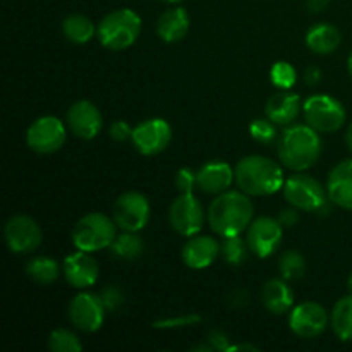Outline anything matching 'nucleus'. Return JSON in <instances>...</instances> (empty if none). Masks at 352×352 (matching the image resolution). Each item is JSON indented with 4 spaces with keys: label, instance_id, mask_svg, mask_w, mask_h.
I'll return each mask as SVG.
<instances>
[{
    "label": "nucleus",
    "instance_id": "obj_1",
    "mask_svg": "<svg viewBox=\"0 0 352 352\" xmlns=\"http://www.w3.org/2000/svg\"><path fill=\"white\" fill-rule=\"evenodd\" d=\"M275 148L278 160L285 168L292 172H305L320 160L323 143L318 131L308 124H291L278 134Z\"/></svg>",
    "mask_w": 352,
    "mask_h": 352
},
{
    "label": "nucleus",
    "instance_id": "obj_2",
    "mask_svg": "<svg viewBox=\"0 0 352 352\" xmlns=\"http://www.w3.org/2000/svg\"><path fill=\"white\" fill-rule=\"evenodd\" d=\"M254 206L246 192L229 191L217 195L210 203L206 220L210 229L220 237L241 236L253 222Z\"/></svg>",
    "mask_w": 352,
    "mask_h": 352
},
{
    "label": "nucleus",
    "instance_id": "obj_3",
    "mask_svg": "<svg viewBox=\"0 0 352 352\" xmlns=\"http://www.w3.org/2000/svg\"><path fill=\"white\" fill-rule=\"evenodd\" d=\"M284 165L263 155H248L234 167L236 186L248 196H272L284 188Z\"/></svg>",
    "mask_w": 352,
    "mask_h": 352
},
{
    "label": "nucleus",
    "instance_id": "obj_4",
    "mask_svg": "<svg viewBox=\"0 0 352 352\" xmlns=\"http://www.w3.org/2000/svg\"><path fill=\"white\" fill-rule=\"evenodd\" d=\"M282 192H284L285 201L291 206L320 217L330 215L332 206H336L329 198L327 186H323L318 179L302 174V172L292 174L291 177L285 179Z\"/></svg>",
    "mask_w": 352,
    "mask_h": 352
},
{
    "label": "nucleus",
    "instance_id": "obj_5",
    "mask_svg": "<svg viewBox=\"0 0 352 352\" xmlns=\"http://www.w3.org/2000/svg\"><path fill=\"white\" fill-rule=\"evenodd\" d=\"M141 34V17L133 9H116L98 23L100 43L112 52L133 47Z\"/></svg>",
    "mask_w": 352,
    "mask_h": 352
},
{
    "label": "nucleus",
    "instance_id": "obj_6",
    "mask_svg": "<svg viewBox=\"0 0 352 352\" xmlns=\"http://www.w3.org/2000/svg\"><path fill=\"white\" fill-rule=\"evenodd\" d=\"M117 237V223L102 212H93L76 222L71 239L78 250L86 253L107 250Z\"/></svg>",
    "mask_w": 352,
    "mask_h": 352
},
{
    "label": "nucleus",
    "instance_id": "obj_7",
    "mask_svg": "<svg viewBox=\"0 0 352 352\" xmlns=\"http://www.w3.org/2000/svg\"><path fill=\"white\" fill-rule=\"evenodd\" d=\"M305 122L320 134L337 133L344 127L347 112L342 103L330 95H311L302 103Z\"/></svg>",
    "mask_w": 352,
    "mask_h": 352
},
{
    "label": "nucleus",
    "instance_id": "obj_8",
    "mask_svg": "<svg viewBox=\"0 0 352 352\" xmlns=\"http://www.w3.org/2000/svg\"><path fill=\"white\" fill-rule=\"evenodd\" d=\"M67 124L55 116L38 117L26 131V143L38 155L57 153L67 140Z\"/></svg>",
    "mask_w": 352,
    "mask_h": 352
},
{
    "label": "nucleus",
    "instance_id": "obj_9",
    "mask_svg": "<svg viewBox=\"0 0 352 352\" xmlns=\"http://www.w3.org/2000/svg\"><path fill=\"white\" fill-rule=\"evenodd\" d=\"M151 206L146 196L138 191H127L116 199L112 206V219L117 227L129 232H140L148 226Z\"/></svg>",
    "mask_w": 352,
    "mask_h": 352
},
{
    "label": "nucleus",
    "instance_id": "obj_10",
    "mask_svg": "<svg viewBox=\"0 0 352 352\" xmlns=\"http://www.w3.org/2000/svg\"><path fill=\"white\" fill-rule=\"evenodd\" d=\"M205 208H203L201 201L192 192H188V195H182L181 192L172 201L170 208H168V222H170V227L175 232L184 237H191L199 234V230L205 226Z\"/></svg>",
    "mask_w": 352,
    "mask_h": 352
},
{
    "label": "nucleus",
    "instance_id": "obj_11",
    "mask_svg": "<svg viewBox=\"0 0 352 352\" xmlns=\"http://www.w3.org/2000/svg\"><path fill=\"white\" fill-rule=\"evenodd\" d=\"M105 313L107 309L100 299V294L96 296L85 291L76 294L67 308L69 322L85 333L98 332L105 322Z\"/></svg>",
    "mask_w": 352,
    "mask_h": 352
},
{
    "label": "nucleus",
    "instance_id": "obj_12",
    "mask_svg": "<svg viewBox=\"0 0 352 352\" xmlns=\"http://www.w3.org/2000/svg\"><path fill=\"white\" fill-rule=\"evenodd\" d=\"M3 237H6L7 248L12 253L28 254L41 246L43 232H41L40 223L30 215H14L6 222Z\"/></svg>",
    "mask_w": 352,
    "mask_h": 352
},
{
    "label": "nucleus",
    "instance_id": "obj_13",
    "mask_svg": "<svg viewBox=\"0 0 352 352\" xmlns=\"http://www.w3.org/2000/svg\"><path fill=\"white\" fill-rule=\"evenodd\" d=\"M284 237V227L274 217H258L246 230V243L250 251L258 258H268L278 250Z\"/></svg>",
    "mask_w": 352,
    "mask_h": 352
},
{
    "label": "nucleus",
    "instance_id": "obj_14",
    "mask_svg": "<svg viewBox=\"0 0 352 352\" xmlns=\"http://www.w3.org/2000/svg\"><path fill=\"white\" fill-rule=\"evenodd\" d=\"M133 146L144 157H153L168 148L172 141L170 124L160 117L146 119L133 129Z\"/></svg>",
    "mask_w": 352,
    "mask_h": 352
},
{
    "label": "nucleus",
    "instance_id": "obj_15",
    "mask_svg": "<svg viewBox=\"0 0 352 352\" xmlns=\"http://www.w3.org/2000/svg\"><path fill=\"white\" fill-rule=\"evenodd\" d=\"M329 323V311L315 301H306L294 306L289 315V327L299 339H316L325 332Z\"/></svg>",
    "mask_w": 352,
    "mask_h": 352
},
{
    "label": "nucleus",
    "instance_id": "obj_16",
    "mask_svg": "<svg viewBox=\"0 0 352 352\" xmlns=\"http://www.w3.org/2000/svg\"><path fill=\"white\" fill-rule=\"evenodd\" d=\"M67 129L79 140H95L103 127V116L98 107L89 100H78L65 113Z\"/></svg>",
    "mask_w": 352,
    "mask_h": 352
},
{
    "label": "nucleus",
    "instance_id": "obj_17",
    "mask_svg": "<svg viewBox=\"0 0 352 352\" xmlns=\"http://www.w3.org/2000/svg\"><path fill=\"white\" fill-rule=\"evenodd\" d=\"M62 274H64L69 285L82 291V289H88L96 284L100 270L98 263L91 254L78 250L76 253L65 256L64 265H62Z\"/></svg>",
    "mask_w": 352,
    "mask_h": 352
},
{
    "label": "nucleus",
    "instance_id": "obj_18",
    "mask_svg": "<svg viewBox=\"0 0 352 352\" xmlns=\"http://www.w3.org/2000/svg\"><path fill=\"white\" fill-rule=\"evenodd\" d=\"M181 256L186 267L192 270H203L215 263L217 258L220 256V243L215 237L196 234V236L188 237L182 246Z\"/></svg>",
    "mask_w": 352,
    "mask_h": 352
},
{
    "label": "nucleus",
    "instance_id": "obj_19",
    "mask_svg": "<svg viewBox=\"0 0 352 352\" xmlns=\"http://www.w3.org/2000/svg\"><path fill=\"white\" fill-rule=\"evenodd\" d=\"M236 182L234 168L227 162H208L196 170V188L205 195H222Z\"/></svg>",
    "mask_w": 352,
    "mask_h": 352
},
{
    "label": "nucleus",
    "instance_id": "obj_20",
    "mask_svg": "<svg viewBox=\"0 0 352 352\" xmlns=\"http://www.w3.org/2000/svg\"><path fill=\"white\" fill-rule=\"evenodd\" d=\"M302 112V102L301 96L296 93L289 91V89H280L278 93L268 98L267 105H265V113L270 120H274L277 126H291L296 122Z\"/></svg>",
    "mask_w": 352,
    "mask_h": 352
},
{
    "label": "nucleus",
    "instance_id": "obj_21",
    "mask_svg": "<svg viewBox=\"0 0 352 352\" xmlns=\"http://www.w3.org/2000/svg\"><path fill=\"white\" fill-rule=\"evenodd\" d=\"M327 191L333 205L352 212V158L339 162L330 170Z\"/></svg>",
    "mask_w": 352,
    "mask_h": 352
},
{
    "label": "nucleus",
    "instance_id": "obj_22",
    "mask_svg": "<svg viewBox=\"0 0 352 352\" xmlns=\"http://www.w3.org/2000/svg\"><path fill=\"white\" fill-rule=\"evenodd\" d=\"M285 278H270L260 291L261 305L272 315H284L294 306V292Z\"/></svg>",
    "mask_w": 352,
    "mask_h": 352
},
{
    "label": "nucleus",
    "instance_id": "obj_23",
    "mask_svg": "<svg viewBox=\"0 0 352 352\" xmlns=\"http://www.w3.org/2000/svg\"><path fill=\"white\" fill-rule=\"evenodd\" d=\"M191 28V17L184 7H172L165 10L157 21V34L165 43H177L184 40Z\"/></svg>",
    "mask_w": 352,
    "mask_h": 352
},
{
    "label": "nucleus",
    "instance_id": "obj_24",
    "mask_svg": "<svg viewBox=\"0 0 352 352\" xmlns=\"http://www.w3.org/2000/svg\"><path fill=\"white\" fill-rule=\"evenodd\" d=\"M342 34L330 23H318L306 33V45L316 55H330L340 47Z\"/></svg>",
    "mask_w": 352,
    "mask_h": 352
},
{
    "label": "nucleus",
    "instance_id": "obj_25",
    "mask_svg": "<svg viewBox=\"0 0 352 352\" xmlns=\"http://www.w3.org/2000/svg\"><path fill=\"white\" fill-rule=\"evenodd\" d=\"M98 26L85 14H69L62 21V33L76 45H86L95 38Z\"/></svg>",
    "mask_w": 352,
    "mask_h": 352
},
{
    "label": "nucleus",
    "instance_id": "obj_26",
    "mask_svg": "<svg viewBox=\"0 0 352 352\" xmlns=\"http://www.w3.org/2000/svg\"><path fill=\"white\" fill-rule=\"evenodd\" d=\"M330 327L342 342L352 340V294L340 298L330 313Z\"/></svg>",
    "mask_w": 352,
    "mask_h": 352
},
{
    "label": "nucleus",
    "instance_id": "obj_27",
    "mask_svg": "<svg viewBox=\"0 0 352 352\" xmlns=\"http://www.w3.org/2000/svg\"><path fill=\"white\" fill-rule=\"evenodd\" d=\"M113 258L120 261H134L143 254L144 251V241L138 232H129V230H122V234L113 239L112 246H110Z\"/></svg>",
    "mask_w": 352,
    "mask_h": 352
},
{
    "label": "nucleus",
    "instance_id": "obj_28",
    "mask_svg": "<svg viewBox=\"0 0 352 352\" xmlns=\"http://www.w3.org/2000/svg\"><path fill=\"white\" fill-rule=\"evenodd\" d=\"M62 268L58 267L57 261L48 256H34L26 265V275L40 285L54 284Z\"/></svg>",
    "mask_w": 352,
    "mask_h": 352
},
{
    "label": "nucleus",
    "instance_id": "obj_29",
    "mask_svg": "<svg viewBox=\"0 0 352 352\" xmlns=\"http://www.w3.org/2000/svg\"><path fill=\"white\" fill-rule=\"evenodd\" d=\"M250 253L251 251L246 239H243L241 236L222 237V243H220V256L230 267H241L248 260V254Z\"/></svg>",
    "mask_w": 352,
    "mask_h": 352
},
{
    "label": "nucleus",
    "instance_id": "obj_30",
    "mask_svg": "<svg viewBox=\"0 0 352 352\" xmlns=\"http://www.w3.org/2000/svg\"><path fill=\"white\" fill-rule=\"evenodd\" d=\"M278 272L285 280H299L306 274V260L302 253L296 250L285 251L278 260Z\"/></svg>",
    "mask_w": 352,
    "mask_h": 352
},
{
    "label": "nucleus",
    "instance_id": "obj_31",
    "mask_svg": "<svg viewBox=\"0 0 352 352\" xmlns=\"http://www.w3.org/2000/svg\"><path fill=\"white\" fill-rule=\"evenodd\" d=\"M48 349L54 352H79L82 351V344L72 330L55 329L48 336Z\"/></svg>",
    "mask_w": 352,
    "mask_h": 352
},
{
    "label": "nucleus",
    "instance_id": "obj_32",
    "mask_svg": "<svg viewBox=\"0 0 352 352\" xmlns=\"http://www.w3.org/2000/svg\"><path fill=\"white\" fill-rule=\"evenodd\" d=\"M270 81L278 89H291L298 81V71L285 60H278L270 69Z\"/></svg>",
    "mask_w": 352,
    "mask_h": 352
},
{
    "label": "nucleus",
    "instance_id": "obj_33",
    "mask_svg": "<svg viewBox=\"0 0 352 352\" xmlns=\"http://www.w3.org/2000/svg\"><path fill=\"white\" fill-rule=\"evenodd\" d=\"M250 134L256 143L270 146V144L277 143L280 133L277 131V124L267 117V119H254L250 124Z\"/></svg>",
    "mask_w": 352,
    "mask_h": 352
},
{
    "label": "nucleus",
    "instance_id": "obj_34",
    "mask_svg": "<svg viewBox=\"0 0 352 352\" xmlns=\"http://www.w3.org/2000/svg\"><path fill=\"white\" fill-rule=\"evenodd\" d=\"M100 299H102L103 306H105L107 313H113L124 305V294L117 285H109L103 287L100 292Z\"/></svg>",
    "mask_w": 352,
    "mask_h": 352
},
{
    "label": "nucleus",
    "instance_id": "obj_35",
    "mask_svg": "<svg viewBox=\"0 0 352 352\" xmlns=\"http://www.w3.org/2000/svg\"><path fill=\"white\" fill-rule=\"evenodd\" d=\"M175 188H177L179 192L182 195H188V192H192L196 188V172H192L191 168L182 167L179 168L177 174H175Z\"/></svg>",
    "mask_w": 352,
    "mask_h": 352
},
{
    "label": "nucleus",
    "instance_id": "obj_36",
    "mask_svg": "<svg viewBox=\"0 0 352 352\" xmlns=\"http://www.w3.org/2000/svg\"><path fill=\"white\" fill-rule=\"evenodd\" d=\"M201 322V316L199 315H182L175 316V318H165L160 322H155V329H181V327H191L196 323Z\"/></svg>",
    "mask_w": 352,
    "mask_h": 352
},
{
    "label": "nucleus",
    "instance_id": "obj_37",
    "mask_svg": "<svg viewBox=\"0 0 352 352\" xmlns=\"http://www.w3.org/2000/svg\"><path fill=\"white\" fill-rule=\"evenodd\" d=\"M133 129L134 127H131L129 124L124 122V120H116V122H112V126H110L109 134L113 141H117V143H124V141H129L131 138H133Z\"/></svg>",
    "mask_w": 352,
    "mask_h": 352
},
{
    "label": "nucleus",
    "instance_id": "obj_38",
    "mask_svg": "<svg viewBox=\"0 0 352 352\" xmlns=\"http://www.w3.org/2000/svg\"><path fill=\"white\" fill-rule=\"evenodd\" d=\"M206 344L212 347V351H230V342L229 337H227L226 332L222 330H212L208 333V339H206Z\"/></svg>",
    "mask_w": 352,
    "mask_h": 352
},
{
    "label": "nucleus",
    "instance_id": "obj_39",
    "mask_svg": "<svg viewBox=\"0 0 352 352\" xmlns=\"http://www.w3.org/2000/svg\"><path fill=\"white\" fill-rule=\"evenodd\" d=\"M278 222L282 223V227H284V229H291V227H294L296 223L299 222L298 208H294V206H292V208L282 210L280 215H278Z\"/></svg>",
    "mask_w": 352,
    "mask_h": 352
},
{
    "label": "nucleus",
    "instance_id": "obj_40",
    "mask_svg": "<svg viewBox=\"0 0 352 352\" xmlns=\"http://www.w3.org/2000/svg\"><path fill=\"white\" fill-rule=\"evenodd\" d=\"M229 301L234 308L241 309V308H244L246 305H250V294H248L246 291H243V289H236V291L230 294Z\"/></svg>",
    "mask_w": 352,
    "mask_h": 352
},
{
    "label": "nucleus",
    "instance_id": "obj_41",
    "mask_svg": "<svg viewBox=\"0 0 352 352\" xmlns=\"http://www.w3.org/2000/svg\"><path fill=\"white\" fill-rule=\"evenodd\" d=\"M320 79H322V71L316 65H311V67H308L305 71V81L308 86H316L320 82Z\"/></svg>",
    "mask_w": 352,
    "mask_h": 352
},
{
    "label": "nucleus",
    "instance_id": "obj_42",
    "mask_svg": "<svg viewBox=\"0 0 352 352\" xmlns=\"http://www.w3.org/2000/svg\"><path fill=\"white\" fill-rule=\"evenodd\" d=\"M330 2H332V0H308V2H306V7H308L309 12L316 14L323 12V10L330 6Z\"/></svg>",
    "mask_w": 352,
    "mask_h": 352
},
{
    "label": "nucleus",
    "instance_id": "obj_43",
    "mask_svg": "<svg viewBox=\"0 0 352 352\" xmlns=\"http://www.w3.org/2000/svg\"><path fill=\"white\" fill-rule=\"evenodd\" d=\"M230 351H254V352H258L260 349H258L256 346H253V344H239V346L230 347Z\"/></svg>",
    "mask_w": 352,
    "mask_h": 352
},
{
    "label": "nucleus",
    "instance_id": "obj_44",
    "mask_svg": "<svg viewBox=\"0 0 352 352\" xmlns=\"http://www.w3.org/2000/svg\"><path fill=\"white\" fill-rule=\"evenodd\" d=\"M346 144H347V150L352 153V122L349 124V127H347L346 131Z\"/></svg>",
    "mask_w": 352,
    "mask_h": 352
},
{
    "label": "nucleus",
    "instance_id": "obj_45",
    "mask_svg": "<svg viewBox=\"0 0 352 352\" xmlns=\"http://www.w3.org/2000/svg\"><path fill=\"white\" fill-rule=\"evenodd\" d=\"M347 71H349V76L352 78V52H351L349 58H347Z\"/></svg>",
    "mask_w": 352,
    "mask_h": 352
},
{
    "label": "nucleus",
    "instance_id": "obj_46",
    "mask_svg": "<svg viewBox=\"0 0 352 352\" xmlns=\"http://www.w3.org/2000/svg\"><path fill=\"white\" fill-rule=\"evenodd\" d=\"M347 289H349V292L352 294V272H351L349 278H347Z\"/></svg>",
    "mask_w": 352,
    "mask_h": 352
},
{
    "label": "nucleus",
    "instance_id": "obj_47",
    "mask_svg": "<svg viewBox=\"0 0 352 352\" xmlns=\"http://www.w3.org/2000/svg\"><path fill=\"white\" fill-rule=\"evenodd\" d=\"M162 2H167V3H179L181 0H162Z\"/></svg>",
    "mask_w": 352,
    "mask_h": 352
}]
</instances>
